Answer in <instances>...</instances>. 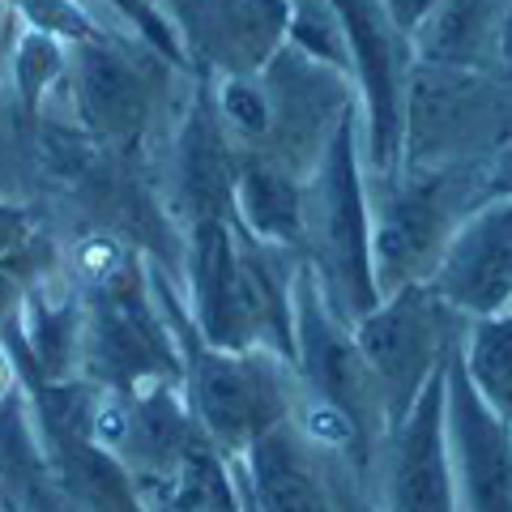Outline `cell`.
<instances>
[{"label": "cell", "mask_w": 512, "mask_h": 512, "mask_svg": "<svg viewBox=\"0 0 512 512\" xmlns=\"http://www.w3.org/2000/svg\"><path fill=\"white\" fill-rule=\"evenodd\" d=\"M154 299L163 303V320L180 350V384L184 402L201 431L210 436L222 453L239 457L244 448L265 436L269 427L291 419V389L282 376V355L274 350H218L201 342L197 325L188 320L184 303L175 299L171 286L150 274Z\"/></svg>", "instance_id": "6da1fadb"}, {"label": "cell", "mask_w": 512, "mask_h": 512, "mask_svg": "<svg viewBox=\"0 0 512 512\" xmlns=\"http://www.w3.org/2000/svg\"><path fill=\"white\" fill-rule=\"evenodd\" d=\"M303 248L329 308L346 325L380 303L372 269V210L359 158V107L338 120L325 154L312 167V184L303 188Z\"/></svg>", "instance_id": "7a4b0ae2"}, {"label": "cell", "mask_w": 512, "mask_h": 512, "mask_svg": "<svg viewBox=\"0 0 512 512\" xmlns=\"http://www.w3.org/2000/svg\"><path fill=\"white\" fill-rule=\"evenodd\" d=\"M82 367L107 393L180 384V350L146 291V265L116 252L82 295Z\"/></svg>", "instance_id": "3957f363"}, {"label": "cell", "mask_w": 512, "mask_h": 512, "mask_svg": "<svg viewBox=\"0 0 512 512\" xmlns=\"http://www.w3.org/2000/svg\"><path fill=\"white\" fill-rule=\"evenodd\" d=\"M291 363L299 367L312 402L338 410L359 436L363 457L389 431L384 397L355 342V329L329 308L316 269L303 261L291 274Z\"/></svg>", "instance_id": "277c9868"}, {"label": "cell", "mask_w": 512, "mask_h": 512, "mask_svg": "<svg viewBox=\"0 0 512 512\" xmlns=\"http://www.w3.org/2000/svg\"><path fill=\"white\" fill-rule=\"evenodd\" d=\"M453 316L457 312L427 282H406L397 291L380 295L376 308L350 325L367 367L376 376V389L384 397V423H389V431L406 419V410L423 393L431 372L448 359V350H453L448 320Z\"/></svg>", "instance_id": "5b68a950"}, {"label": "cell", "mask_w": 512, "mask_h": 512, "mask_svg": "<svg viewBox=\"0 0 512 512\" xmlns=\"http://www.w3.org/2000/svg\"><path fill=\"white\" fill-rule=\"evenodd\" d=\"M504 82H487L474 69L448 64H414L406 86V171H436V163L470 158L483 146H500L495 120H512L504 111Z\"/></svg>", "instance_id": "8992f818"}, {"label": "cell", "mask_w": 512, "mask_h": 512, "mask_svg": "<svg viewBox=\"0 0 512 512\" xmlns=\"http://www.w3.org/2000/svg\"><path fill=\"white\" fill-rule=\"evenodd\" d=\"M342 22L350 77L363 90L367 163L389 175L402 167L406 137V86L414 73V43L389 22L380 0H329Z\"/></svg>", "instance_id": "52a82bcc"}, {"label": "cell", "mask_w": 512, "mask_h": 512, "mask_svg": "<svg viewBox=\"0 0 512 512\" xmlns=\"http://www.w3.org/2000/svg\"><path fill=\"white\" fill-rule=\"evenodd\" d=\"M427 286L457 316H495L512 308V197L483 201L448 235Z\"/></svg>", "instance_id": "ba28073f"}, {"label": "cell", "mask_w": 512, "mask_h": 512, "mask_svg": "<svg viewBox=\"0 0 512 512\" xmlns=\"http://www.w3.org/2000/svg\"><path fill=\"white\" fill-rule=\"evenodd\" d=\"M444 406L457 504L466 512H512V427L478 397L457 346L444 363Z\"/></svg>", "instance_id": "9c48e42d"}, {"label": "cell", "mask_w": 512, "mask_h": 512, "mask_svg": "<svg viewBox=\"0 0 512 512\" xmlns=\"http://www.w3.org/2000/svg\"><path fill=\"white\" fill-rule=\"evenodd\" d=\"M448 363V359H444ZM444 363L431 372L414 397L406 419L389 436V474L384 500L389 512H457L453 448H448V406H444Z\"/></svg>", "instance_id": "30bf717a"}, {"label": "cell", "mask_w": 512, "mask_h": 512, "mask_svg": "<svg viewBox=\"0 0 512 512\" xmlns=\"http://www.w3.org/2000/svg\"><path fill=\"white\" fill-rule=\"evenodd\" d=\"M175 26L205 69L256 77L286 47L291 0H175Z\"/></svg>", "instance_id": "8fae6325"}, {"label": "cell", "mask_w": 512, "mask_h": 512, "mask_svg": "<svg viewBox=\"0 0 512 512\" xmlns=\"http://www.w3.org/2000/svg\"><path fill=\"white\" fill-rule=\"evenodd\" d=\"M64 77H69L82 133L94 146H111L120 154L133 150L154 111V90L141 73V64L124 56L120 47H111L107 39H94L77 43L69 52Z\"/></svg>", "instance_id": "7c38bea8"}, {"label": "cell", "mask_w": 512, "mask_h": 512, "mask_svg": "<svg viewBox=\"0 0 512 512\" xmlns=\"http://www.w3.org/2000/svg\"><path fill=\"white\" fill-rule=\"evenodd\" d=\"M444 192L448 188L440 171H414V180L397 188L384 214L372 222V269L380 295L406 282H427L431 265L440 261L453 235Z\"/></svg>", "instance_id": "4fadbf2b"}, {"label": "cell", "mask_w": 512, "mask_h": 512, "mask_svg": "<svg viewBox=\"0 0 512 512\" xmlns=\"http://www.w3.org/2000/svg\"><path fill=\"white\" fill-rule=\"evenodd\" d=\"M239 461H244V487L256 500L248 512H338L325 474L308 453V440L291 419L256 436Z\"/></svg>", "instance_id": "5bb4252c"}, {"label": "cell", "mask_w": 512, "mask_h": 512, "mask_svg": "<svg viewBox=\"0 0 512 512\" xmlns=\"http://www.w3.org/2000/svg\"><path fill=\"white\" fill-rule=\"evenodd\" d=\"M231 218L265 248H303V184L274 158H252L235 171Z\"/></svg>", "instance_id": "9a60e30c"}, {"label": "cell", "mask_w": 512, "mask_h": 512, "mask_svg": "<svg viewBox=\"0 0 512 512\" xmlns=\"http://www.w3.org/2000/svg\"><path fill=\"white\" fill-rule=\"evenodd\" d=\"M508 0H440V9L414 35V52L423 64H448V69H487L495 64L500 43V18Z\"/></svg>", "instance_id": "2e32d148"}, {"label": "cell", "mask_w": 512, "mask_h": 512, "mask_svg": "<svg viewBox=\"0 0 512 512\" xmlns=\"http://www.w3.org/2000/svg\"><path fill=\"white\" fill-rule=\"evenodd\" d=\"M154 495L167 512H244V500L235 495L227 461H222V448L205 431L180 453L171 474L154 483Z\"/></svg>", "instance_id": "e0dca14e"}, {"label": "cell", "mask_w": 512, "mask_h": 512, "mask_svg": "<svg viewBox=\"0 0 512 512\" xmlns=\"http://www.w3.org/2000/svg\"><path fill=\"white\" fill-rule=\"evenodd\" d=\"M457 359L478 397L512 427V308L474 320L466 346H457Z\"/></svg>", "instance_id": "ac0fdd59"}, {"label": "cell", "mask_w": 512, "mask_h": 512, "mask_svg": "<svg viewBox=\"0 0 512 512\" xmlns=\"http://www.w3.org/2000/svg\"><path fill=\"white\" fill-rule=\"evenodd\" d=\"M69 69V52L64 43L43 35V30H26L13 47V82H18V103H22V116L26 120H39V107H43V94L52 90L56 77H64Z\"/></svg>", "instance_id": "d6986e66"}, {"label": "cell", "mask_w": 512, "mask_h": 512, "mask_svg": "<svg viewBox=\"0 0 512 512\" xmlns=\"http://www.w3.org/2000/svg\"><path fill=\"white\" fill-rule=\"evenodd\" d=\"M214 107L231 133L248 137V141L269 137V99H265L261 77H222Z\"/></svg>", "instance_id": "ffe728a7"}, {"label": "cell", "mask_w": 512, "mask_h": 512, "mask_svg": "<svg viewBox=\"0 0 512 512\" xmlns=\"http://www.w3.org/2000/svg\"><path fill=\"white\" fill-rule=\"evenodd\" d=\"M35 239V222H30V210L18 201L0 197V269L9 265V256H22Z\"/></svg>", "instance_id": "44dd1931"}, {"label": "cell", "mask_w": 512, "mask_h": 512, "mask_svg": "<svg viewBox=\"0 0 512 512\" xmlns=\"http://www.w3.org/2000/svg\"><path fill=\"white\" fill-rule=\"evenodd\" d=\"M380 9L389 13V22L414 43V35L427 26V18L440 9V0H380Z\"/></svg>", "instance_id": "7402d4cb"}, {"label": "cell", "mask_w": 512, "mask_h": 512, "mask_svg": "<svg viewBox=\"0 0 512 512\" xmlns=\"http://www.w3.org/2000/svg\"><path fill=\"white\" fill-rule=\"evenodd\" d=\"M22 299H26L22 278H18V274H9V269H0V329H5L9 320H18Z\"/></svg>", "instance_id": "603a6c76"}, {"label": "cell", "mask_w": 512, "mask_h": 512, "mask_svg": "<svg viewBox=\"0 0 512 512\" xmlns=\"http://www.w3.org/2000/svg\"><path fill=\"white\" fill-rule=\"evenodd\" d=\"M495 64L504 69V77H512V0L504 5V18H500V43H495Z\"/></svg>", "instance_id": "cb8c5ba5"}, {"label": "cell", "mask_w": 512, "mask_h": 512, "mask_svg": "<svg viewBox=\"0 0 512 512\" xmlns=\"http://www.w3.org/2000/svg\"><path fill=\"white\" fill-rule=\"evenodd\" d=\"M495 175H500V184H512V137L500 146V167H495Z\"/></svg>", "instance_id": "d4e9b609"}, {"label": "cell", "mask_w": 512, "mask_h": 512, "mask_svg": "<svg viewBox=\"0 0 512 512\" xmlns=\"http://www.w3.org/2000/svg\"><path fill=\"white\" fill-rule=\"evenodd\" d=\"M5 18H9V5H5V0H0V30H5Z\"/></svg>", "instance_id": "484cf974"}, {"label": "cell", "mask_w": 512, "mask_h": 512, "mask_svg": "<svg viewBox=\"0 0 512 512\" xmlns=\"http://www.w3.org/2000/svg\"><path fill=\"white\" fill-rule=\"evenodd\" d=\"M500 188H504V192H508V197H512V184H500Z\"/></svg>", "instance_id": "4316f807"}]
</instances>
